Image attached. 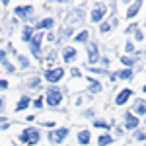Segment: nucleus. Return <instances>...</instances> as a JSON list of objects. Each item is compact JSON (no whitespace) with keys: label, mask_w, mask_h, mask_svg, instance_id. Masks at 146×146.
Returning a JSON list of instances; mask_svg holds the SVG:
<instances>
[{"label":"nucleus","mask_w":146,"mask_h":146,"mask_svg":"<svg viewBox=\"0 0 146 146\" xmlns=\"http://www.w3.org/2000/svg\"><path fill=\"white\" fill-rule=\"evenodd\" d=\"M22 140L27 142V144H35V142L39 140V133H37L35 129H25L22 133Z\"/></svg>","instance_id":"obj_1"},{"label":"nucleus","mask_w":146,"mask_h":146,"mask_svg":"<svg viewBox=\"0 0 146 146\" xmlns=\"http://www.w3.org/2000/svg\"><path fill=\"white\" fill-rule=\"evenodd\" d=\"M62 76H64V70L62 68H55V70H47L45 72V78L49 82H58Z\"/></svg>","instance_id":"obj_2"},{"label":"nucleus","mask_w":146,"mask_h":146,"mask_svg":"<svg viewBox=\"0 0 146 146\" xmlns=\"http://www.w3.org/2000/svg\"><path fill=\"white\" fill-rule=\"evenodd\" d=\"M60 100H62V98H60V92H56V90H49L47 92V103H49V105L55 107V105L60 103Z\"/></svg>","instance_id":"obj_3"},{"label":"nucleus","mask_w":146,"mask_h":146,"mask_svg":"<svg viewBox=\"0 0 146 146\" xmlns=\"http://www.w3.org/2000/svg\"><path fill=\"white\" fill-rule=\"evenodd\" d=\"M68 135L66 129H58V131H51V135H49V138H51V142H62V138Z\"/></svg>","instance_id":"obj_4"},{"label":"nucleus","mask_w":146,"mask_h":146,"mask_svg":"<svg viewBox=\"0 0 146 146\" xmlns=\"http://www.w3.org/2000/svg\"><path fill=\"white\" fill-rule=\"evenodd\" d=\"M125 123H127V127H129V129H136V127H138V117H135V115H133V113H127V115H125Z\"/></svg>","instance_id":"obj_5"},{"label":"nucleus","mask_w":146,"mask_h":146,"mask_svg":"<svg viewBox=\"0 0 146 146\" xmlns=\"http://www.w3.org/2000/svg\"><path fill=\"white\" fill-rule=\"evenodd\" d=\"M41 37H43V33H37L33 37V41H31V53H33V55H39V43H41Z\"/></svg>","instance_id":"obj_6"},{"label":"nucleus","mask_w":146,"mask_h":146,"mask_svg":"<svg viewBox=\"0 0 146 146\" xmlns=\"http://www.w3.org/2000/svg\"><path fill=\"white\" fill-rule=\"evenodd\" d=\"M103 14H105V8L103 6H98L96 10L92 12V22H100L101 18H103Z\"/></svg>","instance_id":"obj_7"},{"label":"nucleus","mask_w":146,"mask_h":146,"mask_svg":"<svg viewBox=\"0 0 146 146\" xmlns=\"http://www.w3.org/2000/svg\"><path fill=\"white\" fill-rule=\"evenodd\" d=\"M133 109H135V113H138V115H144L146 113V101L144 100H136Z\"/></svg>","instance_id":"obj_8"},{"label":"nucleus","mask_w":146,"mask_h":146,"mask_svg":"<svg viewBox=\"0 0 146 146\" xmlns=\"http://www.w3.org/2000/svg\"><path fill=\"white\" fill-rule=\"evenodd\" d=\"M131 94H133L131 90H123L121 94H119V96H117V100H115V101H117V105H123L125 101H127L129 98H131Z\"/></svg>","instance_id":"obj_9"},{"label":"nucleus","mask_w":146,"mask_h":146,"mask_svg":"<svg viewBox=\"0 0 146 146\" xmlns=\"http://www.w3.org/2000/svg\"><path fill=\"white\" fill-rule=\"evenodd\" d=\"M90 131H80L78 133V142L80 144H88V142H90Z\"/></svg>","instance_id":"obj_10"},{"label":"nucleus","mask_w":146,"mask_h":146,"mask_svg":"<svg viewBox=\"0 0 146 146\" xmlns=\"http://www.w3.org/2000/svg\"><path fill=\"white\" fill-rule=\"evenodd\" d=\"M88 58H90V62H96L98 60V47L96 45H90V49H88Z\"/></svg>","instance_id":"obj_11"},{"label":"nucleus","mask_w":146,"mask_h":146,"mask_svg":"<svg viewBox=\"0 0 146 146\" xmlns=\"http://www.w3.org/2000/svg\"><path fill=\"white\" fill-rule=\"evenodd\" d=\"M27 105H29V98H27V96H23L22 100H20V103H18V107H16V111H23Z\"/></svg>","instance_id":"obj_12"},{"label":"nucleus","mask_w":146,"mask_h":146,"mask_svg":"<svg viewBox=\"0 0 146 146\" xmlns=\"http://www.w3.org/2000/svg\"><path fill=\"white\" fill-rule=\"evenodd\" d=\"M140 10V2H136V4H133L131 8H129V12H127V18H135V14Z\"/></svg>","instance_id":"obj_13"},{"label":"nucleus","mask_w":146,"mask_h":146,"mask_svg":"<svg viewBox=\"0 0 146 146\" xmlns=\"http://www.w3.org/2000/svg\"><path fill=\"white\" fill-rule=\"evenodd\" d=\"M74 56H76V51H74L72 47L64 49V60H70V58H74Z\"/></svg>","instance_id":"obj_14"},{"label":"nucleus","mask_w":146,"mask_h":146,"mask_svg":"<svg viewBox=\"0 0 146 146\" xmlns=\"http://www.w3.org/2000/svg\"><path fill=\"white\" fill-rule=\"evenodd\" d=\"M111 142H113L111 136H107V135H101V136H100V144H101V146H107V144H111Z\"/></svg>","instance_id":"obj_15"},{"label":"nucleus","mask_w":146,"mask_h":146,"mask_svg":"<svg viewBox=\"0 0 146 146\" xmlns=\"http://www.w3.org/2000/svg\"><path fill=\"white\" fill-rule=\"evenodd\" d=\"M131 76H133V72H131V70H123V72H119V74H117V78H121V80H129Z\"/></svg>","instance_id":"obj_16"},{"label":"nucleus","mask_w":146,"mask_h":146,"mask_svg":"<svg viewBox=\"0 0 146 146\" xmlns=\"http://www.w3.org/2000/svg\"><path fill=\"white\" fill-rule=\"evenodd\" d=\"M53 20H51V18H47V20H43V22H39V27H41V29H43V27H53Z\"/></svg>","instance_id":"obj_17"},{"label":"nucleus","mask_w":146,"mask_h":146,"mask_svg":"<svg viewBox=\"0 0 146 146\" xmlns=\"http://www.w3.org/2000/svg\"><path fill=\"white\" fill-rule=\"evenodd\" d=\"M31 12V6H20L16 8V14H29Z\"/></svg>","instance_id":"obj_18"},{"label":"nucleus","mask_w":146,"mask_h":146,"mask_svg":"<svg viewBox=\"0 0 146 146\" xmlns=\"http://www.w3.org/2000/svg\"><path fill=\"white\" fill-rule=\"evenodd\" d=\"M90 84H92V92H94V94H98V92L101 90V86H100V84H98V82H96L94 78L90 80Z\"/></svg>","instance_id":"obj_19"},{"label":"nucleus","mask_w":146,"mask_h":146,"mask_svg":"<svg viewBox=\"0 0 146 146\" xmlns=\"http://www.w3.org/2000/svg\"><path fill=\"white\" fill-rule=\"evenodd\" d=\"M31 27H25V33H23V41H27V39H31Z\"/></svg>","instance_id":"obj_20"},{"label":"nucleus","mask_w":146,"mask_h":146,"mask_svg":"<svg viewBox=\"0 0 146 146\" xmlns=\"http://www.w3.org/2000/svg\"><path fill=\"white\" fill-rule=\"evenodd\" d=\"M86 39H88V31H82V33L76 37V41H86Z\"/></svg>","instance_id":"obj_21"},{"label":"nucleus","mask_w":146,"mask_h":146,"mask_svg":"<svg viewBox=\"0 0 146 146\" xmlns=\"http://www.w3.org/2000/svg\"><path fill=\"white\" fill-rule=\"evenodd\" d=\"M96 127H98V129H109L111 125H105L103 121H96Z\"/></svg>","instance_id":"obj_22"},{"label":"nucleus","mask_w":146,"mask_h":146,"mask_svg":"<svg viewBox=\"0 0 146 146\" xmlns=\"http://www.w3.org/2000/svg\"><path fill=\"white\" fill-rule=\"evenodd\" d=\"M121 62H125L127 66H131V64H133V58H129V56H123V58H121Z\"/></svg>","instance_id":"obj_23"},{"label":"nucleus","mask_w":146,"mask_h":146,"mask_svg":"<svg viewBox=\"0 0 146 146\" xmlns=\"http://www.w3.org/2000/svg\"><path fill=\"white\" fill-rule=\"evenodd\" d=\"M101 31H103V33L109 31V23H101Z\"/></svg>","instance_id":"obj_24"},{"label":"nucleus","mask_w":146,"mask_h":146,"mask_svg":"<svg viewBox=\"0 0 146 146\" xmlns=\"http://www.w3.org/2000/svg\"><path fill=\"white\" fill-rule=\"evenodd\" d=\"M125 49H127L129 53H133V51H135V47H133V43H127V47H125Z\"/></svg>","instance_id":"obj_25"},{"label":"nucleus","mask_w":146,"mask_h":146,"mask_svg":"<svg viewBox=\"0 0 146 146\" xmlns=\"http://www.w3.org/2000/svg\"><path fill=\"white\" fill-rule=\"evenodd\" d=\"M43 105V98H39V100H35V107H41Z\"/></svg>","instance_id":"obj_26"},{"label":"nucleus","mask_w":146,"mask_h":146,"mask_svg":"<svg viewBox=\"0 0 146 146\" xmlns=\"http://www.w3.org/2000/svg\"><path fill=\"white\" fill-rule=\"evenodd\" d=\"M142 39H144V35L140 33V31H136V41H142Z\"/></svg>","instance_id":"obj_27"},{"label":"nucleus","mask_w":146,"mask_h":146,"mask_svg":"<svg viewBox=\"0 0 146 146\" xmlns=\"http://www.w3.org/2000/svg\"><path fill=\"white\" fill-rule=\"evenodd\" d=\"M0 88H8V82L6 80H0Z\"/></svg>","instance_id":"obj_28"},{"label":"nucleus","mask_w":146,"mask_h":146,"mask_svg":"<svg viewBox=\"0 0 146 146\" xmlns=\"http://www.w3.org/2000/svg\"><path fill=\"white\" fill-rule=\"evenodd\" d=\"M20 62H22V66H27V60H25L23 56H20Z\"/></svg>","instance_id":"obj_29"},{"label":"nucleus","mask_w":146,"mask_h":146,"mask_svg":"<svg viewBox=\"0 0 146 146\" xmlns=\"http://www.w3.org/2000/svg\"><path fill=\"white\" fill-rule=\"evenodd\" d=\"M4 56H6V53H4V51H0V60H2Z\"/></svg>","instance_id":"obj_30"},{"label":"nucleus","mask_w":146,"mask_h":146,"mask_svg":"<svg viewBox=\"0 0 146 146\" xmlns=\"http://www.w3.org/2000/svg\"><path fill=\"white\" fill-rule=\"evenodd\" d=\"M144 92H146V86H144Z\"/></svg>","instance_id":"obj_31"},{"label":"nucleus","mask_w":146,"mask_h":146,"mask_svg":"<svg viewBox=\"0 0 146 146\" xmlns=\"http://www.w3.org/2000/svg\"><path fill=\"white\" fill-rule=\"evenodd\" d=\"M0 105H2V101H0Z\"/></svg>","instance_id":"obj_32"}]
</instances>
